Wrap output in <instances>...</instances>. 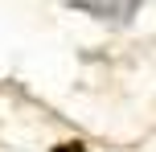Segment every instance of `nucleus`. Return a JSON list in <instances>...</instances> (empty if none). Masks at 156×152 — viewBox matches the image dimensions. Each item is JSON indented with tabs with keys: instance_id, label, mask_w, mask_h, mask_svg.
<instances>
[{
	"instance_id": "f257e3e1",
	"label": "nucleus",
	"mask_w": 156,
	"mask_h": 152,
	"mask_svg": "<svg viewBox=\"0 0 156 152\" xmlns=\"http://www.w3.org/2000/svg\"><path fill=\"white\" fill-rule=\"evenodd\" d=\"M74 8H82V12H90V16H115V21H123V16H132V8L140 4V0H70Z\"/></svg>"
},
{
	"instance_id": "f03ea898",
	"label": "nucleus",
	"mask_w": 156,
	"mask_h": 152,
	"mask_svg": "<svg viewBox=\"0 0 156 152\" xmlns=\"http://www.w3.org/2000/svg\"><path fill=\"white\" fill-rule=\"evenodd\" d=\"M54 152H86L82 144H62V148H54Z\"/></svg>"
}]
</instances>
